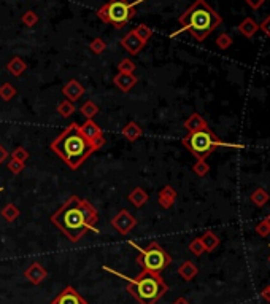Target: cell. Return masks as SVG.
Masks as SVG:
<instances>
[{
  "label": "cell",
  "mask_w": 270,
  "mask_h": 304,
  "mask_svg": "<svg viewBox=\"0 0 270 304\" xmlns=\"http://www.w3.org/2000/svg\"><path fill=\"white\" fill-rule=\"evenodd\" d=\"M49 220L70 242H78L87 231L97 232L99 212L89 201L72 195Z\"/></svg>",
  "instance_id": "6da1fadb"
},
{
  "label": "cell",
  "mask_w": 270,
  "mask_h": 304,
  "mask_svg": "<svg viewBox=\"0 0 270 304\" xmlns=\"http://www.w3.org/2000/svg\"><path fill=\"white\" fill-rule=\"evenodd\" d=\"M49 147L72 170H76L94 153L91 142L81 134L78 123L68 125Z\"/></svg>",
  "instance_id": "7a4b0ae2"
},
{
  "label": "cell",
  "mask_w": 270,
  "mask_h": 304,
  "mask_svg": "<svg viewBox=\"0 0 270 304\" xmlns=\"http://www.w3.org/2000/svg\"><path fill=\"white\" fill-rule=\"evenodd\" d=\"M221 23H223L221 16H219L205 0H196V2L179 16V24H182L179 32L186 30L197 42H204L213 30H216L221 26Z\"/></svg>",
  "instance_id": "3957f363"
},
{
  "label": "cell",
  "mask_w": 270,
  "mask_h": 304,
  "mask_svg": "<svg viewBox=\"0 0 270 304\" xmlns=\"http://www.w3.org/2000/svg\"><path fill=\"white\" fill-rule=\"evenodd\" d=\"M119 276L124 277L123 274ZM124 279L127 280V291L140 304H156L168 291V285L164 282L159 272L142 271L134 279Z\"/></svg>",
  "instance_id": "277c9868"
},
{
  "label": "cell",
  "mask_w": 270,
  "mask_h": 304,
  "mask_svg": "<svg viewBox=\"0 0 270 304\" xmlns=\"http://www.w3.org/2000/svg\"><path fill=\"white\" fill-rule=\"evenodd\" d=\"M145 0H135V2H127V0H110L108 4L97 10V18L104 23L115 26L116 29H123L131 19L135 16V7Z\"/></svg>",
  "instance_id": "5b68a950"
},
{
  "label": "cell",
  "mask_w": 270,
  "mask_h": 304,
  "mask_svg": "<svg viewBox=\"0 0 270 304\" xmlns=\"http://www.w3.org/2000/svg\"><path fill=\"white\" fill-rule=\"evenodd\" d=\"M182 144L191 151L196 156V159H207L216 148L229 147L218 136H215L208 128L196 131V133H188V136L183 137Z\"/></svg>",
  "instance_id": "8992f818"
},
{
  "label": "cell",
  "mask_w": 270,
  "mask_h": 304,
  "mask_svg": "<svg viewBox=\"0 0 270 304\" xmlns=\"http://www.w3.org/2000/svg\"><path fill=\"white\" fill-rule=\"evenodd\" d=\"M137 250L138 255L135 258L137 265L142 266L143 271H151V272H161L164 271L170 263H172V257L157 244V242H149V246L142 249L135 244H132Z\"/></svg>",
  "instance_id": "52a82bcc"
},
{
  "label": "cell",
  "mask_w": 270,
  "mask_h": 304,
  "mask_svg": "<svg viewBox=\"0 0 270 304\" xmlns=\"http://www.w3.org/2000/svg\"><path fill=\"white\" fill-rule=\"evenodd\" d=\"M112 226L121 236H127L129 232H131L137 226V218L129 210L123 209L112 218Z\"/></svg>",
  "instance_id": "ba28073f"
},
{
  "label": "cell",
  "mask_w": 270,
  "mask_h": 304,
  "mask_svg": "<svg viewBox=\"0 0 270 304\" xmlns=\"http://www.w3.org/2000/svg\"><path fill=\"white\" fill-rule=\"evenodd\" d=\"M49 304H87V301L72 285H68Z\"/></svg>",
  "instance_id": "9c48e42d"
},
{
  "label": "cell",
  "mask_w": 270,
  "mask_h": 304,
  "mask_svg": "<svg viewBox=\"0 0 270 304\" xmlns=\"http://www.w3.org/2000/svg\"><path fill=\"white\" fill-rule=\"evenodd\" d=\"M24 277L32 283V285H40L48 279V271L40 265V263L34 261L32 265H29L24 271Z\"/></svg>",
  "instance_id": "30bf717a"
},
{
  "label": "cell",
  "mask_w": 270,
  "mask_h": 304,
  "mask_svg": "<svg viewBox=\"0 0 270 304\" xmlns=\"http://www.w3.org/2000/svg\"><path fill=\"white\" fill-rule=\"evenodd\" d=\"M121 46H123L131 56H137V54L143 49L145 43L135 35L134 30H131V32L126 34V35L121 38Z\"/></svg>",
  "instance_id": "8fae6325"
},
{
  "label": "cell",
  "mask_w": 270,
  "mask_h": 304,
  "mask_svg": "<svg viewBox=\"0 0 270 304\" xmlns=\"http://www.w3.org/2000/svg\"><path fill=\"white\" fill-rule=\"evenodd\" d=\"M86 93L84 86L78 82V80H70V82L62 88V94L70 100V102H76L78 99H81Z\"/></svg>",
  "instance_id": "7c38bea8"
},
{
  "label": "cell",
  "mask_w": 270,
  "mask_h": 304,
  "mask_svg": "<svg viewBox=\"0 0 270 304\" xmlns=\"http://www.w3.org/2000/svg\"><path fill=\"white\" fill-rule=\"evenodd\" d=\"M115 85L118 86V89H121L123 93H129L135 85H137V77L134 74H123L118 72L115 77Z\"/></svg>",
  "instance_id": "4fadbf2b"
},
{
  "label": "cell",
  "mask_w": 270,
  "mask_h": 304,
  "mask_svg": "<svg viewBox=\"0 0 270 304\" xmlns=\"http://www.w3.org/2000/svg\"><path fill=\"white\" fill-rule=\"evenodd\" d=\"M175 201H176V191H175L173 187L165 185L161 191H159L157 202H159V206H161L162 209H170L173 206Z\"/></svg>",
  "instance_id": "5bb4252c"
},
{
  "label": "cell",
  "mask_w": 270,
  "mask_h": 304,
  "mask_svg": "<svg viewBox=\"0 0 270 304\" xmlns=\"http://www.w3.org/2000/svg\"><path fill=\"white\" fill-rule=\"evenodd\" d=\"M79 131H81V134H83L89 142H91L93 139H96L97 136L104 134L102 129L99 128V125L96 123L94 119H86L83 125H79Z\"/></svg>",
  "instance_id": "9a60e30c"
},
{
  "label": "cell",
  "mask_w": 270,
  "mask_h": 304,
  "mask_svg": "<svg viewBox=\"0 0 270 304\" xmlns=\"http://www.w3.org/2000/svg\"><path fill=\"white\" fill-rule=\"evenodd\" d=\"M127 199H129V202L134 206V207H137V209H140V207H143L146 202H148V193L143 190V188H140V187H137V188H134L131 193H129V196H127Z\"/></svg>",
  "instance_id": "2e32d148"
},
{
  "label": "cell",
  "mask_w": 270,
  "mask_h": 304,
  "mask_svg": "<svg viewBox=\"0 0 270 304\" xmlns=\"http://www.w3.org/2000/svg\"><path fill=\"white\" fill-rule=\"evenodd\" d=\"M178 274H179V277H182L183 280L189 282V280H193L199 274V268L194 265L193 261L186 260V261L182 263V266L178 268Z\"/></svg>",
  "instance_id": "e0dca14e"
},
{
  "label": "cell",
  "mask_w": 270,
  "mask_h": 304,
  "mask_svg": "<svg viewBox=\"0 0 270 304\" xmlns=\"http://www.w3.org/2000/svg\"><path fill=\"white\" fill-rule=\"evenodd\" d=\"M185 128L188 133H196V131H201V129H207L208 125L207 121L199 115V113H193L186 121H185Z\"/></svg>",
  "instance_id": "ac0fdd59"
},
{
  "label": "cell",
  "mask_w": 270,
  "mask_h": 304,
  "mask_svg": "<svg viewBox=\"0 0 270 304\" xmlns=\"http://www.w3.org/2000/svg\"><path fill=\"white\" fill-rule=\"evenodd\" d=\"M121 134H123V137H124L126 140H129V142H135L137 139L142 137L143 131H142V128H140V126L135 123V121H129V123L123 128Z\"/></svg>",
  "instance_id": "d6986e66"
},
{
  "label": "cell",
  "mask_w": 270,
  "mask_h": 304,
  "mask_svg": "<svg viewBox=\"0 0 270 304\" xmlns=\"http://www.w3.org/2000/svg\"><path fill=\"white\" fill-rule=\"evenodd\" d=\"M238 30H240V34L242 35H245V37H248V38H251L257 30H259V24L254 21L253 18H245L242 23H240V26H238Z\"/></svg>",
  "instance_id": "ffe728a7"
},
{
  "label": "cell",
  "mask_w": 270,
  "mask_h": 304,
  "mask_svg": "<svg viewBox=\"0 0 270 304\" xmlns=\"http://www.w3.org/2000/svg\"><path fill=\"white\" fill-rule=\"evenodd\" d=\"M26 69H27V64L24 63V60L19 57V56H15L10 63L7 64V70L12 75H15V77H21L24 72H26Z\"/></svg>",
  "instance_id": "44dd1931"
},
{
  "label": "cell",
  "mask_w": 270,
  "mask_h": 304,
  "mask_svg": "<svg viewBox=\"0 0 270 304\" xmlns=\"http://www.w3.org/2000/svg\"><path fill=\"white\" fill-rule=\"evenodd\" d=\"M201 240L205 247V252H213L219 246V237L215 234L213 231H205V234L201 237Z\"/></svg>",
  "instance_id": "7402d4cb"
},
{
  "label": "cell",
  "mask_w": 270,
  "mask_h": 304,
  "mask_svg": "<svg viewBox=\"0 0 270 304\" xmlns=\"http://www.w3.org/2000/svg\"><path fill=\"white\" fill-rule=\"evenodd\" d=\"M268 199H270V196H268V193L264 188H256L251 193V202H253V204H256L257 207L265 206L268 202Z\"/></svg>",
  "instance_id": "603a6c76"
},
{
  "label": "cell",
  "mask_w": 270,
  "mask_h": 304,
  "mask_svg": "<svg viewBox=\"0 0 270 304\" xmlns=\"http://www.w3.org/2000/svg\"><path fill=\"white\" fill-rule=\"evenodd\" d=\"M19 215H21V210H19L15 204H7L4 209H2V217L8 221V223H13Z\"/></svg>",
  "instance_id": "cb8c5ba5"
},
{
  "label": "cell",
  "mask_w": 270,
  "mask_h": 304,
  "mask_svg": "<svg viewBox=\"0 0 270 304\" xmlns=\"http://www.w3.org/2000/svg\"><path fill=\"white\" fill-rule=\"evenodd\" d=\"M57 113L61 115L62 118L72 116V115L75 113V105H73V102H70L68 99L62 100V102H59V104H57Z\"/></svg>",
  "instance_id": "d4e9b609"
},
{
  "label": "cell",
  "mask_w": 270,
  "mask_h": 304,
  "mask_svg": "<svg viewBox=\"0 0 270 304\" xmlns=\"http://www.w3.org/2000/svg\"><path fill=\"white\" fill-rule=\"evenodd\" d=\"M79 111H81V115L86 116V119H93L99 113V105L96 102H93V100H87V102H84L81 105Z\"/></svg>",
  "instance_id": "484cf974"
},
{
  "label": "cell",
  "mask_w": 270,
  "mask_h": 304,
  "mask_svg": "<svg viewBox=\"0 0 270 304\" xmlns=\"http://www.w3.org/2000/svg\"><path fill=\"white\" fill-rule=\"evenodd\" d=\"M15 96H16V88L12 83H4L0 86V99L5 100V102L12 100Z\"/></svg>",
  "instance_id": "4316f807"
},
{
  "label": "cell",
  "mask_w": 270,
  "mask_h": 304,
  "mask_svg": "<svg viewBox=\"0 0 270 304\" xmlns=\"http://www.w3.org/2000/svg\"><path fill=\"white\" fill-rule=\"evenodd\" d=\"M134 32H135V35L142 40V42L146 45V42L149 38H151V35H153V30L149 29L146 24H140V26H137L135 29H134Z\"/></svg>",
  "instance_id": "83f0119b"
},
{
  "label": "cell",
  "mask_w": 270,
  "mask_h": 304,
  "mask_svg": "<svg viewBox=\"0 0 270 304\" xmlns=\"http://www.w3.org/2000/svg\"><path fill=\"white\" fill-rule=\"evenodd\" d=\"M189 252H191L193 255H196V257H202L204 255L205 247L202 244L201 237H196V239H193L191 242H189Z\"/></svg>",
  "instance_id": "f1b7e54d"
},
{
  "label": "cell",
  "mask_w": 270,
  "mask_h": 304,
  "mask_svg": "<svg viewBox=\"0 0 270 304\" xmlns=\"http://www.w3.org/2000/svg\"><path fill=\"white\" fill-rule=\"evenodd\" d=\"M135 63L132 59H129V57H124V59H121V63L118 64V72H123V74H134V70H135Z\"/></svg>",
  "instance_id": "f546056e"
},
{
  "label": "cell",
  "mask_w": 270,
  "mask_h": 304,
  "mask_svg": "<svg viewBox=\"0 0 270 304\" xmlns=\"http://www.w3.org/2000/svg\"><path fill=\"white\" fill-rule=\"evenodd\" d=\"M193 170H194V174L196 175H199V177H205L208 172H210V166L207 164V161L205 159H197V163L193 166Z\"/></svg>",
  "instance_id": "4dcf8cb0"
},
{
  "label": "cell",
  "mask_w": 270,
  "mask_h": 304,
  "mask_svg": "<svg viewBox=\"0 0 270 304\" xmlns=\"http://www.w3.org/2000/svg\"><path fill=\"white\" fill-rule=\"evenodd\" d=\"M89 49H91L94 54H102L107 49V43L104 42L102 38H94L93 42L89 43Z\"/></svg>",
  "instance_id": "1f68e13d"
},
{
  "label": "cell",
  "mask_w": 270,
  "mask_h": 304,
  "mask_svg": "<svg viewBox=\"0 0 270 304\" xmlns=\"http://www.w3.org/2000/svg\"><path fill=\"white\" fill-rule=\"evenodd\" d=\"M21 21H23V24H24V26H27V27H34V26L38 23V16H37V13H35V12H32V10H29L27 13H24V15H23Z\"/></svg>",
  "instance_id": "d6a6232c"
},
{
  "label": "cell",
  "mask_w": 270,
  "mask_h": 304,
  "mask_svg": "<svg viewBox=\"0 0 270 304\" xmlns=\"http://www.w3.org/2000/svg\"><path fill=\"white\" fill-rule=\"evenodd\" d=\"M26 163H21V161H18V159H10L8 161V169H10V172L12 174H15V175H18V174H21V172L24 170V166Z\"/></svg>",
  "instance_id": "836d02e7"
},
{
  "label": "cell",
  "mask_w": 270,
  "mask_h": 304,
  "mask_svg": "<svg viewBox=\"0 0 270 304\" xmlns=\"http://www.w3.org/2000/svg\"><path fill=\"white\" fill-rule=\"evenodd\" d=\"M29 151L24 148V147H18V148H15V151L12 153V158L13 159H18V161H21V163H26V161L29 159Z\"/></svg>",
  "instance_id": "e575fe53"
},
{
  "label": "cell",
  "mask_w": 270,
  "mask_h": 304,
  "mask_svg": "<svg viewBox=\"0 0 270 304\" xmlns=\"http://www.w3.org/2000/svg\"><path fill=\"white\" fill-rule=\"evenodd\" d=\"M216 45H218V48H221V49H227L229 46L232 45V37L229 34H221L216 38Z\"/></svg>",
  "instance_id": "d590c367"
},
{
  "label": "cell",
  "mask_w": 270,
  "mask_h": 304,
  "mask_svg": "<svg viewBox=\"0 0 270 304\" xmlns=\"http://www.w3.org/2000/svg\"><path fill=\"white\" fill-rule=\"evenodd\" d=\"M256 232H257L259 236H262V237L268 236V234H270V226H268V223H267L265 220H262L261 223H257V225H256Z\"/></svg>",
  "instance_id": "8d00e7d4"
},
{
  "label": "cell",
  "mask_w": 270,
  "mask_h": 304,
  "mask_svg": "<svg viewBox=\"0 0 270 304\" xmlns=\"http://www.w3.org/2000/svg\"><path fill=\"white\" fill-rule=\"evenodd\" d=\"M91 145H93L94 151L101 150V148L105 145V137H104V134H101V136H97L96 139H93V140H91Z\"/></svg>",
  "instance_id": "74e56055"
},
{
  "label": "cell",
  "mask_w": 270,
  "mask_h": 304,
  "mask_svg": "<svg viewBox=\"0 0 270 304\" xmlns=\"http://www.w3.org/2000/svg\"><path fill=\"white\" fill-rule=\"evenodd\" d=\"M259 29H261L262 30V32L270 38V16H267L265 19H264V21H262V24L261 26H259Z\"/></svg>",
  "instance_id": "f35d334b"
},
{
  "label": "cell",
  "mask_w": 270,
  "mask_h": 304,
  "mask_svg": "<svg viewBox=\"0 0 270 304\" xmlns=\"http://www.w3.org/2000/svg\"><path fill=\"white\" fill-rule=\"evenodd\" d=\"M246 4L251 7L253 10H259L265 4V0H246Z\"/></svg>",
  "instance_id": "ab89813d"
},
{
  "label": "cell",
  "mask_w": 270,
  "mask_h": 304,
  "mask_svg": "<svg viewBox=\"0 0 270 304\" xmlns=\"http://www.w3.org/2000/svg\"><path fill=\"white\" fill-rule=\"evenodd\" d=\"M10 156V153H8V151H7V148L5 147H2V145H0V164H2V163H5V161H7V158Z\"/></svg>",
  "instance_id": "60d3db41"
},
{
  "label": "cell",
  "mask_w": 270,
  "mask_h": 304,
  "mask_svg": "<svg viewBox=\"0 0 270 304\" xmlns=\"http://www.w3.org/2000/svg\"><path fill=\"white\" fill-rule=\"evenodd\" d=\"M261 296H262V298H264L265 301H268V302H270V285H268V287H265V288L262 290Z\"/></svg>",
  "instance_id": "b9f144b4"
},
{
  "label": "cell",
  "mask_w": 270,
  "mask_h": 304,
  "mask_svg": "<svg viewBox=\"0 0 270 304\" xmlns=\"http://www.w3.org/2000/svg\"><path fill=\"white\" fill-rule=\"evenodd\" d=\"M172 304H189V301H188L186 298H183V296H179V298H176Z\"/></svg>",
  "instance_id": "7bdbcfd3"
},
{
  "label": "cell",
  "mask_w": 270,
  "mask_h": 304,
  "mask_svg": "<svg viewBox=\"0 0 270 304\" xmlns=\"http://www.w3.org/2000/svg\"><path fill=\"white\" fill-rule=\"evenodd\" d=\"M265 221H267V223H268V226H270V215H268V217H267V218H265Z\"/></svg>",
  "instance_id": "ee69618b"
},
{
  "label": "cell",
  "mask_w": 270,
  "mask_h": 304,
  "mask_svg": "<svg viewBox=\"0 0 270 304\" xmlns=\"http://www.w3.org/2000/svg\"><path fill=\"white\" fill-rule=\"evenodd\" d=\"M0 191H4V188H0Z\"/></svg>",
  "instance_id": "f6af8a7d"
},
{
  "label": "cell",
  "mask_w": 270,
  "mask_h": 304,
  "mask_svg": "<svg viewBox=\"0 0 270 304\" xmlns=\"http://www.w3.org/2000/svg\"><path fill=\"white\" fill-rule=\"evenodd\" d=\"M268 261H270V258H268Z\"/></svg>",
  "instance_id": "bcb514c9"
}]
</instances>
